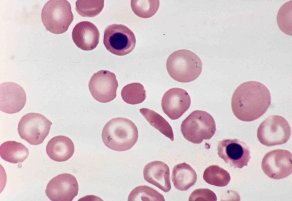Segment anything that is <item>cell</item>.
I'll return each instance as SVG.
<instances>
[{"instance_id": "6da1fadb", "label": "cell", "mask_w": 292, "mask_h": 201, "mask_svg": "<svg viewBox=\"0 0 292 201\" xmlns=\"http://www.w3.org/2000/svg\"><path fill=\"white\" fill-rule=\"evenodd\" d=\"M270 92L263 84L257 81L243 83L232 95L231 107L235 116L241 120L250 122L262 116L271 102Z\"/></svg>"}, {"instance_id": "7a4b0ae2", "label": "cell", "mask_w": 292, "mask_h": 201, "mask_svg": "<svg viewBox=\"0 0 292 201\" xmlns=\"http://www.w3.org/2000/svg\"><path fill=\"white\" fill-rule=\"evenodd\" d=\"M138 137V128L134 123L123 117L110 120L103 127L102 133L104 144L109 148L117 151L131 148L137 142Z\"/></svg>"}, {"instance_id": "3957f363", "label": "cell", "mask_w": 292, "mask_h": 201, "mask_svg": "<svg viewBox=\"0 0 292 201\" xmlns=\"http://www.w3.org/2000/svg\"><path fill=\"white\" fill-rule=\"evenodd\" d=\"M166 68L170 76L181 83H188L196 79L200 75L202 63L195 53L186 49L176 51L168 57Z\"/></svg>"}, {"instance_id": "277c9868", "label": "cell", "mask_w": 292, "mask_h": 201, "mask_svg": "<svg viewBox=\"0 0 292 201\" xmlns=\"http://www.w3.org/2000/svg\"><path fill=\"white\" fill-rule=\"evenodd\" d=\"M216 130L213 117L206 111L192 112L182 122L181 131L184 138L194 144H200L204 140H209Z\"/></svg>"}, {"instance_id": "5b68a950", "label": "cell", "mask_w": 292, "mask_h": 201, "mask_svg": "<svg viewBox=\"0 0 292 201\" xmlns=\"http://www.w3.org/2000/svg\"><path fill=\"white\" fill-rule=\"evenodd\" d=\"M41 18L46 29L55 34L66 32L74 17L71 5L66 0L48 1L43 8Z\"/></svg>"}, {"instance_id": "8992f818", "label": "cell", "mask_w": 292, "mask_h": 201, "mask_svg": "<svg viewBox=\"0 0 292 201\" xmlns=\"http://www.w3.org/2000/svg\"><path fill=\"white\" fill-rule=\"evenodd\" d=\"M291 129L287 120L279 115L269 116L259 125L257 136L262 144L267 146L281 145L288 140Z\"/></svg>"}, {"instance_id": "52a82bcc", "label": "cell", "mask_w": 292, "mask_h": 201, "mask_svg": "<svg viewBox=\"0 0 292 201\" xmlns=\"http://www.w3.org/2000/svg\"><path fill=\"white\" fill-rule=\"evenodd\" d=\"M103 43L107 50L120 56L126 55L135 48L136 41L132 31L122 24H113L105 29Z\"/></svg>"}, {"instance_id": "ba28073f", "label": "cell", "mask_w": 292, "mask_h": 201, "mask_svg": "<svg viewBox=\"0 0 292 201\" xmlns=\"http://www.w3.org/2000/svg\"><path fill=\"white\" fill-rule=\"evenodd\" d=\"M52 122L42 114L31 112L19 122L18 131L21 138L33 145L42 143L48 135Z\"/></svg>"}, {"instance_id": "9c48e42d", "label": "cell", "mask_w": 292, "mask_h": 201, "mask_svg": "<svg viewBox=\"0 0 292 201\" xmlns=\"http://www.w3.org/2000/svg\"><path fill=\"white\" fill-rule=\"evenodd\" d=\"M292 154L289 151L275 150L264 156L261 162V168L264 173L270 178L282 179L292 173Z\"/></svg>"}, {"instance_id": "30bf717a", "label": "cell", "mask_w": 292, "mask_h": 201, "mask_svg": "<svg viewBox=\"0 0 292 201\" xmlns=\"http://www.w3.org/2000/svg\"><path fill=\"white\" fill-rule=\"evenodd\" d=\"M118 86L115 74L104 70L94 73L88 83L89 90L93 98L102 103L110 102L116 97Z\"/></svg>"}, {"instance_id": "8fae6325", "label": "cell", "mask_w": 292, "mask_h": 201, "mask_svg": "<svg viewBox=\"0 0 292 201\" xmlns=\"http://www.w3.org/2000/svg\"><path fill=\"white\" fill-rule=\"evenodd\" d=\"M217 150L219 157L235 168L247 166L251 158L248 146L237 139H225L219 141Z\"/></svg>"}, {"instance_id": "7c38bea8", "label": "cell", "mask_w": 292, "mask_h": 201, "mask_svg": "<svg viewBox=\"0 0 292 201\" xmlns=\"http://www.w3.org/2000/svg\"><path fill=\"white\" fill-rule=\"evenodd\" d=\"M78 184L76 178L68 173L59 174L47 184L45 192L53 201H71L77 195Z\"/></svg>"}, {"instance_id": "4fadbf2b", "label": "cell", "mask_w": 292, "mask_h": 201, "mask_svg": "<svg viewBox=\"0 0 292 201\" xmlns=\"http://www.w3.org/2000/svg\"><path fill=\"white\" fill-rule=\"evenodd\" d=\"M26 95L23 89L12 82L3 83L0 85V109L9 114L20 111L24 107Z\"/></svg>"}, {"instance_id": "5bb4252c", "label": "cell", "mask_w": 292, "mask_h": 201, "mask_svg": "<svg viewBox=\"0 0 292 201\" xmlns=\"http://www.w3.org/2000/svg\"><path fill=\"white\" fill-rule=\"evenodd\" d=\"M191 103L190 96L181 88H171L162 98L161 106L164 112L171 119L180 118L189 108Z\"/></svg>"}, {"instance_id": "9a60e30c", "label": "cell", "mask_w": 292, "mask_h": 201, "mask_svg": "<svg viewBox=\"0 0 292 201\" xmlns=\"http://www.w3.org/2000/svg\"><path fill=\"white\" fill-rule=\"evenodd\" d=\"M99 37L97 27L92 23L87 21L77 24L72 33L74 42L78 47L84 51L95 49L98 44Z\"/></svg>"}, {"instance_id": "2e32d148", "label": "cell", "mask_w": 292, "mask_h": 201, "mask_svg": "<svg viewBox=\"0 0 292 201\" xmlns=\"http://www.w3.org/2000/svg\"><path fill=\"white\" fill-rule=\"evenodd\" d=\"M144 179L165 192H169L171 186L170 169L163 162L154 161L146 164L144 169Z\"/></svg>"}, {"instance_id": "e0dca14e", "label": "cell", "mask_w": 292, "mask_h": 201, "mask_svg": "<svg viewBox=\"0 0 292 201\" xmlns=\"http://www.w3.org/2000/svg\"><path fill=\"white\" fill-rule=\"evenodd\" d=\"M74 143L69 137L63 135L54 137L48 142L46 147L47 153L52 160L62 162L67 160L73 155Z\"/></svg>"}, {"instance_id": "ac0fdd59", "label": "cell", "mask_w": 292, "mask_h": 201, "mask_svg": "<svg viewBox=\"0 0 292 201\" xmlns=\"http://www.w3.org/2000/svg\"><path fill=\"white\" fill-rule=\"evenodd\" d=\"M172 181L176 188L186 191L194 185L197 180L194 170L185 162L176 165L173 168L172 175Z\"/></svg>"}, {"instance_id": "d6986e66", "label": "cell", "mask_w": 292, "mask_h": 201, "mask_svg": "<svg viewBox=\"0 0 292 201\" xmlns=\"http://www.w3.org/2000/svg\"><path fill=\"white\" fill-rule=\"evenodd\" d=\"M28 149L20 142L8 141L0 146V155L4 160L12 163L22 162L28 157Z\"/></svg>"}, {"instance_id": "ffe728a7", "label": "cell", "mask_w": 292, "mask_h": 201, "mask_svg": "<svg viewBox=\"0 0 292 201\" xmlns=\"http://www.w3.org/2000/svg\"><path fill=\"white\" fill-rule=\"evenodd\" d=\"M140 112L150 124L172 141L174 140L172 128L168 122L162 116L153 110L146 108Z\"/></svg>"}, {"instance_id": "44dd1931", "label": "cell", "mask_w": 292, "mask_h": 201, "mask_svg": "<svg viewBox=\"0 0 292 201\" xmlns=\"http://www.w3.org/2000/svg\"><path fill=\"white\" fill-rule=\"evenodd\" d=\"M208 183L219 187H224L229 183L231 177L225 170L217 165L210 166L205 170L203 176Z\"/></svg>"}, {"instance_id": "7402d4cb", "label": "cell", "mask_w": 292, "mask_h": 201, "mask_svg": "<svg viewBox=\"0 0 292 201\" xmlns=\"http://www.w3.org/2000/svg\"><path fill=\"white\" fill-rule=\"evenodd\" d=\"M121 96L125 102L131 104L142 102L146 97L144 86L138 83L129 84L124 87L121 91Z\"/></svg>"}, {"instance_id": "603a6c76", "label": "cell", "mask_w": 292, "mask_h": 201, "mask_svg": "<svg viewBox=\"0 0 292 201\" xmlns=\"http://www.w3.org/2000/svg\"><path fill=\"white\" fill-rule=\"evenodd\" d=\"M128 201H164V196L154 189L146 186L136 187L130 193Z\"/></svg>"}, {"instance_id": "cb8c5ba5", "label": "cell", "mask_w": 292, "mask_h": 201, "mask_svg": "<svg viewBox=\"0 0 292 201\" xmlns=\"http://www.w3.org/2000/svg\"><path fill=\"white\" fill-rule=\"evenodd\" d=\"M160 5L159 0H131V6L134 13L143 18L150 17L158 10Z\"/></svg>"}, {"instance_id": "d4e9b609", "label": "cell", "mask_w": 292, "mask_h": 201, "mask_svg": "<svg viewBox=\"0 0 292 201\" xmlns=\"http://www.w3.org/2000/svg\"><path fill=\"white\" fill-rule=\"evenodd\" d=\"M292 1L284 3L279 9L277 21L280 29L284 33L292 35Z\"/></svg>"}, {"instance_id": "484cf974", "label": "cell", "mask_w": 292, "mask_h": 201, "mask_svg": "<svg viewBox=\"0 0 292 201\" xmlns=\"http://www.w3.org/2000/svg\"><path fill=\"white\" fill-rule=\"evenodd\" d=\"M104 6V0H77L75 9L82 17H93L100 13Z\"/></svg>"}, {"instance_id": "4316f807", "label": "cell", "mask_w": 292, "mask_h": 201, "mask_svg": "<svg viewBox=\"0 0 292 201\" xmlns=\"http://www.w3.org/2000/svg\"><path fill=\"white\" fill-rule=\"evenodd\" d=\"M217 198L215 194L210 189L200 188L196 189L190 195L189 200H207L216 201Z\"/></svg>"}]
</instances>
